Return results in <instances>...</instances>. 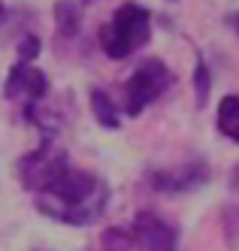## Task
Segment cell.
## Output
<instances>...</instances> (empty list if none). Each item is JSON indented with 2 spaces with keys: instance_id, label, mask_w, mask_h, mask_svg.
Wrapping results in <instances>:
<instances>
[{
  "instance_id": "6da1fadb",
  "label": "cell",
  "mask_w": 239,
  "mask_h": 251,
  "mask_svg": "<svg viewBox=\"0 0 239 251\" xmlns=\"http://www.w3.org/2000/svg\"><path fill=\"white\" fill-rule=\"evenodd\" d=\"M109 197H112V191H109L103 176L67 167L46 191L33 194V203L52 221L70 227H88L106 212Z\"/></svg>"
},
{
  "instance_id": "7a4b0ae2",
  "label": "cell",
  "mask_w": 239,
  "mask_h": 251,
  "mask_svg": "<svg viewBox=\"0 0 239 251\" xmlns=\"http://www.w3.org/2000/svg\"><path fill=\"white\" fill-rule=\"evenodd\" d=\"M149 43H152V12L136 0H124L112 12V19L100 27V49L112 61L131 58Z\"/></svg>"
},
{
  "instance_id": "3957f363",
  "label": "cell",
  "mask_w": 239,
  "mask_h": 251,
  "mask_svg": "<svg viewBox=\"0 0 239 251\" xmlns=\"http://www.w3.org/2000/svg\"><path fill=\"white\" fill-rule=\"evenodd\" d=\"M176 76L160 58H145L124 82V115L139 118L152 103H158L173 88Z\"/></svg>"
},
{
  "instance_id": "277c9868",
  "label": "cell",
  "mask_w": 239,
  "mask_h": 251,
  "mask_svg": "<svg viewBox=\"0 0 239 251\" xmlns=\"http://www.w3.org/2000/svg\"><path fill=\"white\" fill-rule=\"evenodd\" d=\"M67 167H70V154H67L54 139H43L33 151H27V154L18 157L15 173H18V182H22L25 191L40 194V191H46Z\"/></svg>"
},
{
  "instance_id": "5b68a950",
  "label": "cell",
  "mask_w": 239,
  "mask_h": 251,
  "mask_svg": "<svg viewBox=\"0 0 239 251\" xmlns=\"http://www.w3.org/2000/svg\"><path fill=\"white\" fill-rule=\"evenodd\" d=\"M209 178H212V170L203 157H191L185 164H173V167L145 170V182L158 194H191L197 188H203Z\"/></svg>"
},
{
  "instance_id": "8992f818",
  "label": "cell",
  "mask_w": 239,
  "mask_h": 251,
  "mask_svg": "<svg viewBox=\"0 0 239 251\" xmlns=\"http://www.w3.org/2000/svg\"><path fill=\"white\" fill-rule=\"evenodd\" d=\"M3 94H6V100L22 106V112L33 109V106H40L46 100V94H49V76L43 73L40 67H33V64L15 61L12 70L6 73Z\"/></svg>"
},
{
  "instance_id": "52a82bcc",
  "label": "cell",
  "mask_w": 239,
  "mask_h": 251,
  "mask_svg": "<svg viewBox=\"0 0 239 251\" xmlns=\"http://www.w3.org/2000/svg\"><path fill=\"white\" fill-rule=\"evenodd\" d=\"M131 239L136 251H179V230L167 218H160L158 212H149V209L136 212Z\"/></svg>"
},
{
  "instance_id": "ba28073f",
  "label": "cell",
  "mask_w": 239,
  "mask_h": 251,
  "mask_svg": "<svg viewBox=\"0 0 239 251\" xmlns=\"http://www.w3.org/2000/svg\"><path fill=\"white\" fill-rule=\"evenodd\" d=\"M54 30H58V40H76L82 30V3L58 0L54 3Z\"/></svg>"
},
{
  "instance_id": "9c48e42d",
  "label": "cell",
  "mask_w": 239,
  "mask_h": 251,
  "mask_svg": "<svg viewBox=\"0 0 239 251\" xmlns=\"http://www.w3.org/2000/svg\"><path fill=\"white\" fill-rule=\"evenodd\" d=\"M88 103H91V112H94L100 127H106V130H118L121 127V112H118V106H115V100H112L109 91H103V88H91Z\"/></svg>"
},
{
  "instance_id": "30bf717a",
  "label": "cell",
  "mask_w": 239,
  "mask_h": 251,
  "mask_svg": "<svg viewBox=\"0 0 239 251\" xmlns=\"http://www.w3.org/2000/svg\"><path fill=\"white\" fill-rule=\"evenodd\" d=\"M215 121H218V133L239 146V94L221 97L218 112H215Z\"/></svg>"
},
{
  "instance_id": "8fae6325",
  "label": "cell",
  "mask_w": 239,
  "mask_h": 251,
  "mask_svg": "<svg viewBox=\"0 0 239 251\" xmlns=\"http://www.w3.org/2000/svg\"><path fill=\"white\" fill-rule=\"evenodd\" d=\"M209 91H212V67H209V61L203 55H197V64H194V94H197L200 109L206 106Z\"/></svg>"
},
{
  "instance_id": "7c38bea8",
  "label": "cell",
  "mask_w": 239,
  "mask_h": 251,
  "mask_svg": "<svg viewBox=\"0 0 239 251\" xmlns=\"http://www.w3.org/2000/svg\"><path fill=\"white\" fill-rule=\"evenodd\" d=\"M100 248L103 251H131L133 248L131 230H124V227H106L100 233Z\"/></svg>"
},
{
  "instance_id": "4fadbf2b",
  "label": "cell",
  "mask_w": 239,
  "mask_h": 251,
  "mask_svg": "<svg viewBox=\"0 0 239 251\" xmlns=\"http://www.w3.org/2000/svg\"><path fill=\"white\" fill-rule=\"evenodd\" d=\"M40 51H43V43L40 37H33V33H27V37L18 40V61L22 64H33L36 58H40Z\"/></svg>"
},
{
  "instance_id": "5bb4252c",
  "label": "cell",
  "mask_w": 239,
  "mask_h": 251,
  "mask_svg": "<svg viewBox=\"0 0 239 251\" xmlns=\"http://www.w3.org/2000/svg\"><path fill=\"white\" fill-rule=\"evenodd\" d=\"M221 224H224V236H227V245L230 248H239V206H227L224 209V218H221Z\"/></svg>"
},
{
  "instance_id": "9a60e30c",
  "label": "cell",
  "mask_w": 239,
  "mask_h": 251,
  "mask_svg": "<svg viewBox=\"0 0 239 251\" xmlns=\"http://www.w3.org/2000/svg\"><path fill=\"white\" fill-rule=\"evenodd\" d=\"M227 25L236 30V37H239V9L236 12H227Z\"/></svg>"
},
{
  "instance_id": "2e32d148",
  "label": "cell",
  "mask_w": 239,
  "mask_h": 251,
  "mask_svg": "<svg viewBox=\"0 0 239 251\" xmlns=\"http://www.w3.org/2000/svg\"><path fill=\"white\" fill-rule=\"evenodd\" d=\"M230 188H233V191L239 194V164H236V167L230 170Z\"/></svg>"
},
{
  "instance_id": "e0dca14e",
  "label": "cell",
  "mask_w": 239,
  "mask_h": 251,
  "mask_svg": "<svg viewBox=\"0 0 239 251\" xmlns=\"http://www.w3.org/2000/svg\"><path fill=\"white\" fill-rule=\"evenodd\" d=\"M6 22V6H3V0H0V25Z\"/></svg>"
}]
</instances>
